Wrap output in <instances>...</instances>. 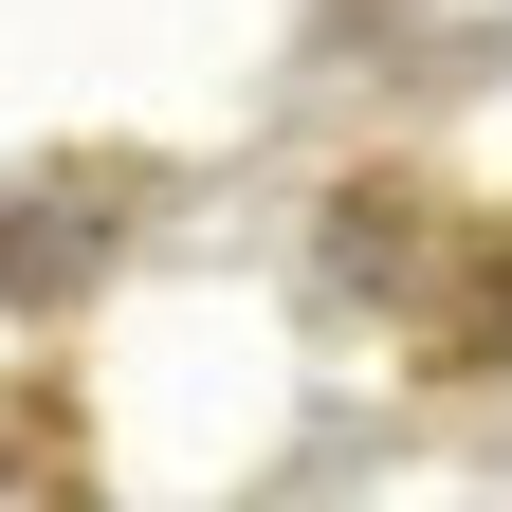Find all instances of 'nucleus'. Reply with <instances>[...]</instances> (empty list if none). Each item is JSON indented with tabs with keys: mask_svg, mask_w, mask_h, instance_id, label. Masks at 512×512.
Returning a JSON list of instances; mask_svg holds the SVG:
<instances>
[{
	"mask_svg": "<svg viewBox=\"0 0 512 512\" xmlns=\"http://www.w3.org/2000/svg\"><path fill=\"white\" fill-rule=\"evenodd\" d=\"M0 512H19V458H0Z\"/></svg>",
	"mask_w": 512,
	"mask_h": 512,
	"instance_id": "2",
	"label": "nucleus"
},
{
	"mask_svg": "<svg viewBox=\"0 0 512 512\" xmlns=\"http://www.w3.org/2000/svg\"><path fill=\"white\" fill-rule=\"evenodd\" d=\"M110 220H128V183H110V165H74L55 202L19 183V202H0V293H55V256H92Z\"/></svg>",
	"mask_w": 512,
	"mask_h": 512,
	"instance_id": "1",
	"label": "nucleus"
}]
</instances>
